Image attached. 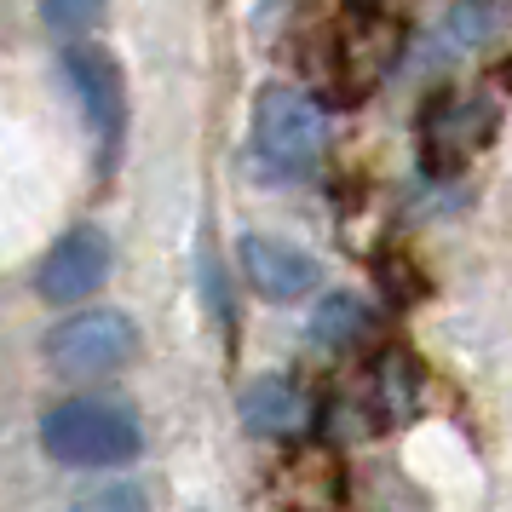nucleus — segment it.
Masks as SVG:
<instances>
[{
	"mask_svg": "<svg viewBox=\"0 0 512 512\" xmlns=\"http://www.w3.org/2000/svg\"><path fill=\"white\" fill-rule=\"evenodd\" d=\"M328 144V116L323 104L288 81H265L254 98V156L282 179H305L323 162Z\"/></svg>",
	"mask_w": 512,
	"mask_h": 512,
	"instance_id": "nucleus-2",
	"label": "nucleus"
},
{
	"mask_svg": "<svg viewBox=\"0 0 512 512\" xmlns=\"http://www.w3.org/2000/svg\"><path fill=\"white\" fill-rule=\"evenodd\" d=\"M41 351H47V369L64 380H104L133 363L139 328L116 305H87V311H70L64 323H52Z\"/></svg>",
	"mask_w": 512,
	"mask_h": 512,
	"instance_id": "nucleus-3",
	"label": "nucleus"
},
{
	"mask_svg": "<svg viewBox=\"0 0 512 512\" xmlns=\"http://www.w3.org/2000/svg\"><path fill=\"white\" fill-rule=\"evenodd\" d=\"M41 18L58 35H93L104 18V0H41Z\"/></svg>",
	"mask_w": 512,
	"mask_h": 512,
	"instance_id": "nucleus-9",
	"label": "nucleus"
},
{
	"mask_svg": "<svg viewBox=\"0 0 512 512\" xmlns=\"http://www.w3.org/2000/svg\"><path fill=\"white\" fill-rule=\"evenodd\" d=\"M70 512H150V501H144L139 484H104L93 495H81Z\"/></svg>",
	"mask_w": 512,
	"mask_h": 512,
	"instance_id": "nucleus-10",
	"label": "nucleus"
},
{
	"mask_svg": "<svg viewBox=\"0 0 512 512\" xmlns=\"http://www.w3.org/2000/svg\"><path fill=\"white\" fill-rule=\"evenodd\" d=\"M242 426L259 432V438H294L305 426V397L288 386V380H254L242 392Z\"/></svg>",
	"mask_w": 512,
	"mask_h": 512,
	"instance_id": "nucleus-7",
	"label": "nucleus"
},
{
	"mask_svg": "<svg viewBox=\"0 0 512 512\" xmlns=\"http://www.w3.org/2000/svg\"><path fill=\"white\" fill-rule=\"evenodd\" d=\"M64 75H70L75 104H81L87 127L104 139V150H116L121 133H127V93H121L116 58L104 47H87V41H81V47L64 52Z\"/></svg>",
	"mask_w": 512,
	"mask_h": 512,
	"instance_id": "nucleus-5",
	"label": "nucleus"
},
{
	"mask_svg": "<svg viewBox=\"0 0 512 512\" xmlns=\"http://www.w3.org/2000/svg\"><path fill=\"white\" fill-rule=\"evenodd\" d=\"M110 236L98 231V225H70V231L58 236L41 259V271H35V294L47 305H81L93 300L104 277H110Z\"/></svg>",
	"mask_w": 512,
	"mask_h": 512,
	"instance_id": "nucleus-4",
	"label": "nucleus"
},
{
	"mask_svg": "<svg viewBox=\"0 0 512 512\" xmlns=\"http://www.w3.org/2000/svg\"><path fill=\"white\" fill-rule=\"evenodd\" d=\"M236 259H242V277L254 282L265 300H300V294H311L317 288V259L305 254V248H294V242H282V236H259L248 231L242 242H236Z\"/></svg>",
	"mask_w": 512,
	"mask_h": 512,
	"instance_id": "nucleus-6",
	"label": "nucleus"
},
{
	"mask_svg": "<svg viewBox=\"0 0 512 512\" xmlns=\"http://www.w3.org/2000/svg\"><path fill=\"white\" fill-rule=\"evenodd\" d=\"M369 328V311L357 294H323L317 311H311V340L317 346H357Z\"/></svg>",
	"mask_w": 512,
	"mask_h": 512,
	"instance_id": "nucleus-8",
	"label": "nucleus"
},
{
	"mask_svg": "<svg viewBox=\"0 0 512 512\" xmlns=\"http://www.w3.org/2000/svg\"><path fill=\"white\" fill-rule=\"evenodd\" d=\"M41 443L58 466H81V472H110V466H127L144 449L139 415L121 409V403H104V397H70L41 415Z\"/></svg>",
	"mask_w": 512,
	"mask_h": 512,
	"instance_id": "nucleus-1",
	"label": "nucleus"
}]
</instances>
